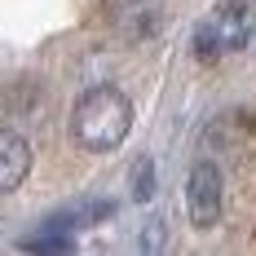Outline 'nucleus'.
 <instances>
[{
	"label": "nucleus",
	"mask_w": 256,
	"mask_h": 256,
	"mask_svg": "<svg viewBox=\"0 0 256 256\" xmlns=\"http://www.w3.org/2000/svg\"><path fill=\"white\" fill-rule=\"evenodd\" d=\"M128 128H132V102H128L115 84L88 88L76 102V110H71V137H76L84 150H98V154L115 150L128 137Z\"/></svg>",
	"instance_id": "f257e3e1"
},
{
	"label": "nucleus",
	"mask_w": 256,
	"mask_h": 256,
	"mask_svg": "<svg viewBox=\"0 0 256 256\" xmlns=\"http://www.w3.org/2000/svg\"><path fill=\"white\" fill-rule=\"evenodd\" d=\"M252 40V4L248 0H221L212 9V18L199 26L194 44L199 58H216V53H234Z\"/></svg>",
	"instance_id": "f03ea898"
},
{
	"label": "nucleus",
	"mask_w": 256,
	"mask_h": 256,
	"mask_svg": "<svg viewBox=\"0 0 256 256\" xmlns=\"http://www.w3.org/2000/svg\"><path fill=\"white\" fill-rule=\"evenodd\" d=\"M186 208H190V221L199 230H212L221 221V172L216 164H194L190 181H186Z\"/></svg>",
	"instance_id": "7ed1b4c3"
},
{
	"label": "nucleus",
	"mask_w": 256,
	"mask_h": 256,
	"mask_svg": "<svg viewBox=\"0 0 256 256\" xmlns=\"http://www.w3.org/2000/svg\"><path fill=\"white\" fill-rule=\"evenodd\" d=\"M31 172V146L22 132L0 128V194H14Z\"/></svg>",
	"instance_id": "20e7f679"
},
{
	"label": "nucleus",
	"mask_w": 256,
	"mask_h": 256,
	"mask_svg": "<svg viewBox=\"0 0 256 256\" xmlns=\"http://www.w3.org/2000/svg\"><path fill=\"white\" fill-rule=\"evenodd\" d=\"M22 248L26 252H36V256H71L76 248H71V238L62 234V226L53 221L44 234H31V238H22Z\"/></svg>",
	"instance_id": "39448f33"
},
{
	"label": "nucleus",
	"mask_w": 256,
	"mask_h": 256,
	"mask_svg": "<svg viewBox=\"0 0 256 256\" xmlns=\"http://www.w3.org/2000/svg\"><path fill=\"white\" fill-rule=\"evenodd\" d=\"M150 194H154V164L150 159H137V164H132V199L146 204Z\"/></svg>",
	"instance_id": "423d86ee"
}]
</instances>
